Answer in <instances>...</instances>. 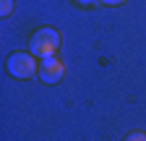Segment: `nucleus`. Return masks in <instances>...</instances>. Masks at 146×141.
Segmentation results:
<instances>
[{"instance_id": "2", "label": "nucleus", "mask_w": 146, "mask_h": 141, "mask_svg": "<svg viewBox=\"0 0 146 141\" xmlns=\"http://www.w3.org/2000/svg\"><path fill=\"white\" fill-rule=\"evenodd\" d=\"M5 68L8 73L18 81H26V78H34L39 76V63L31 52H11L8 60H5Z\"/></svg>"}, {"instance_id": "4", "label": "nucleus", "mask_w": 146, "mask_h": 141, "mask_svg": "<svg viewBox=\"0 0 146 141\" xmlns=\"http://www.w3.org/2000/svg\"><path fill=\"white\" fill-rule=\"evenodd\" d=\"M11 13H13V0H0V16L8 19Z\"/></svg>"}, {"instance_id": "7", "label": "nucleus", "mask_w": 146, "mask_h": 141, "mask_svg": "<svg viewBox=\"0 0 146 141\" xmlns=\"http://www.w3.org/2000/svg\"><path fill=\"white\" fill-rule=\"evenodd\" d=\"M78 5H91V3H97V0H76Z\"/></svg>"}, {"instance_id": "6", "label": "nucleus", "mask_w": 146, "mask_h": 141, "mask_svg": "<svg viewBox=\"0 0 146 141\" xmlns=\"http://www.w3.org/2000/svg\"><path fill=\"white\" fill-rule=\"evenodd\" d=\"M97 3H102V5H120V3H125V0H97Z\"/></svg>"}, {"instance_id": "5", "label": "nucleus", "mask_w": 146, "mask_h": 141, "mask_svg": "<svg viewBox=\"0 0 146 141\" xmlns=\"http://www.w3.org/2000/svg\"><path fill=\"white\" fill-rule=\"evenodd\" d=\"M123 141H146V133L143 131H133V133H128Z\"/></svg>"}, {"instance_id": "3", "label": "nucleus", "mask_w": 146, "mask_h": 141, "mask_svg": "<svg viewBox=\"0 0 146 141\" xmlns=\"http://www.w3.org/2000/svg\"><path fill=\"white\" fill-rule=\"evenodd\" d=\"M63 76H65V63L60 58L52 55V58L39 60V81H44V84H58Z\"/></svg>"}, {"instance_id": "1", "label": "nucleus", "mask_w": 146, "mask_h": 141, "mask_svg": "<svg viewBox=\"0 0 146 141\" xmlns=\"http://www.w3.org/2000/svg\"><path fill=\"white\" fill-rule=\"evenodd\" d=\"M58 47H60V31L52 29V26H42L29 37V52L39 60L52 58L58 52Z\"/></svg>"}]
</instances>
